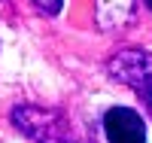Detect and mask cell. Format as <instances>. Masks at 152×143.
I'll use <instances>...</instances> for the list:
<instances>
[{"label": "cell", "instance_id": "obj_1", "mask_svg": "<svg viewBox=\"0 0 152 143\" xmlns=\"http://www.w3.org/2000/svg\"><path fill=\"white\" fill-rule=\"evenodd\" d=\"M12 122L18 125V131H24L37 143H79L76 140V128L58 110H43V107L21 103V107L12 110Z\"/></svg>", "mask_w": 152, "mask_h": 143}, {"label": "cell", "instance_id": "obj_2", "mask_svg": "<svg viewBox=\"0 0 152 143\" xmlns=\"http://www.w3.org/2000/svg\"><path fill=\"white\" fill-rule=\"evenodd\" d=\"M110 76L122 85L134 88L137 95L146 100V110L152 113V52L143 49H125L116 52L107 64Z\"/></svg>", "mask_w": 152, "mask_h": 143}, {"label": "cell", "instance_id": "obj_3", "mask_svg": "<svg viewBox=\"0 0 152 143\" xmlns=\"http://www.w3.org/2000/svg\"><path fill=\"white\" fill-rule=\"evenodd\" d=\"M104 134L110 143H146V125L131 107H113L104 116Z\"/></svg>", "mask_w": 152, "mask_h": 143}, {"label": "cell", "instance_id": "obj_4", "mask_svg": "<svg viewBox=\"0 0 152 143\" xmlns=\"http://www.w3.org/2000/svg\"><path fill=\"white\" fill-rule=\"evenodd\" d=\"M34 3H37V9H40L43 15H58L61 6H64V0H34Z\"/></svg>", "mask_w": 152, "mask_h": 143}, {"label": "cell", "instance_id": "obj_5", "mask_svg": "<svg viewBox=\"0 0 152 143\" xmlns=\"http://www.w3.org/2000/svg\"><path fill=\"white\" fill-rule=\"evenodd\" d=\"M146 3H149V9H152V0H146Z\"/></svg>", "mask_w": 152, "mask_h": 143}]
</instances>
